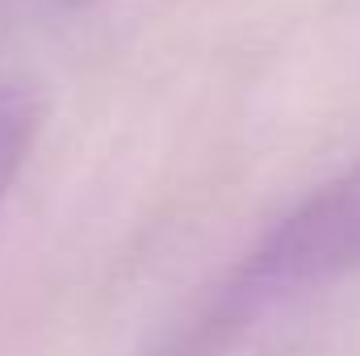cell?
<instances>
[{"label":"cell","mask_w":360,"mask_h":356,"mask_svg":"<svg viewBox=\"0 0 360 356\" xmlns=\"http://www.w3.org/2000/svg\"><path fill=\"white\" fill-rule=\"evenodd\" d=\"M352 272H360V164L319 184L252 248L210 327L231 323L269 298L319 289Z\"/></svg>","instance_id":"obj_1"},{"label":"cell","mask_w":360,"mask_h":356,"mask_svg":"<svg viewBox=\"0 0 360 356\" xmlns=\"http://www.w3.org/2000/svg\"><path fill=\"white\" fill-rule=\"evenodd\" d=\"M42 130V96L25 84H0V201L21 177Z\"/></svg>","instance_id":"obj_2"},{"label":"cell","mask_w":360,"mask_h":356,"mask_svg":"<svg viewBox=\"0 0 360 356\" xmlns=\"http://www.w3.org/2000/svg\"><path fill=\"white\" fill-rule=\"evenodd\" d=\"M68 4H84V0H68Z\"/></svg>","instance_id":"obj_3"}]
</instances>
